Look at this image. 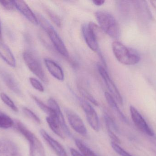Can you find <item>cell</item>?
Masks as SVG:
<instances>
[{
  "label": "cell",
  "mask_w": 156,
  "mask_h": 156,
  "mask_svg": "<svg viewBox=\"0 0 156 156\" xmlns=\"http://www.w3.org/2000/svg\"><path fill=\"white\" fill-rule=\"evenodd\" d=\"M41 136L48 144V145L58 156H68L63 146L56 140L51 137L45 130L42 129L40 131Z\"/></svg>",
  "instance_id": "obj_11"
},
{
  "label": "cell",
  "mask_w": 156,
  "mask_h": 156,
  "mask_svg": "<svg viewBox=\"0 0 156 156\" xmlns=\"http://www.w3.org/2000/svg\"><path fill=\"white\" fill-rule=\"evenodd\" d=\"M79 101L90 126L94 131L98 132L100 130V122L95 110L85 100L79 98Z\"/></svg>",
  "instance_id": "obj_6"
},
{
  "label": "cell",
  "mask_w": 156,
  "mask_h": 156,
  "mask_svg": "<svg viewBox=\"0 0 156 156\" xmlns=\"http://www.w3.org/2000/svg\"><path fill=\"white\" fill-rule=\"evenodd\" d=\"M47 12L48 16L50 17V19L52 20V22H53V23L55 24L57 26L61 27L62 26V21L59 16L57 15L54 12L50 11L48 9L47 10Z\"/></svg>",
  "instance_id": "obj_27"
},
{
  "label": "cell",
  "mask_w": 156,
  "mask_h": 156,
  "mask_svg": "<svg viewBox=\"0 0 156 156\" xmlns=\"http://www.w3.org/2000/svg\"><path fill=\"white\" fill-rule=\"evenodd\" d=\"M113 52L118 61L126 65H134L140 60L139 54L133 49L127 47L118 41H114L112 44Z\"/></svg>",
  "instance_id": "obj_2"
},
{
  "label": "cell",
  "mask_w": 156,
  "mask_h": 156,
  "mask_svg": "<svg viewBox=\"0 0 156 156\" xmlns=\"http://www.w3.org/2000/svg\"><path fill=\"white\" fill-rule=\"evenodd\" d=\"M30 156H46L45 151L41 141L34 134L28 140Z\"/></svg>",
  "instance_id": "obj_15"
},
{
  "label": "cell",
  "mask_w": 156,
  "mask_h": 156,
  "mask_svg": "<svg viewBox=\"0 0 156 156\" xmlns=\"http://www.w3.org/2000/svg\"><path fill=\"white\" fill-rule=\"evenodd\" d=\"M104 119L107 131H111L114 133L119 132V130L116 123L114 119L110 115L108 114H105Z\"/></svg>",
  "instance_id": "obj_22"
},
{
  "label": "cell",
  "mask_w": 156,
  "mask_h": 156,
  "mask_svg": "<svg viewBox=\"0 0 156 156\" xmlns=\"http://www.w3.org/2000/svg\"><path fill=\"white\" fill-rule=\"evenodd\" d=\"M98 69L100 75L101 76L103 79L104 80L105 85L110 92V94L112 96L113 98L116 101L117 103L120 105L123 104V99L121 93L119 92L117 87L115 86L112 79L110 78L109 74L107 73L105 69L101 66L98 65Z\"/></svg>",
  "instance_id": "obj_7"
},
{
  "label": "cell",
  "mask_w": 156,
  "mask_h": 156,
  "mask_svg": "<svg viewBox=\"0 0 156 156\" xmlns=\"http://www.w3.org/2000/svg\"><path fill=\"white\" fill-rule=\"evenodd\" d=\"M0 57L8 65L12 67H15L16 61L13 55L9 48L3 43L0 42Z\"/></svg>",
  "instance_id": "obj_18"
},
{
  "label": "cell",
  "mask_w": 156,
  "mask_h": 156,
  "mask_svg": "<svg viewBox=\"0 0 156 156\" xmlns=\"http://www.w3.org/2000/svg\"><path fill=\"white\" fill-rule=\"evenodd\" d=\"M78 89H79L80 93L84 99H86L87 100L92 103L94 105L97 106H99V103H98L97 101L94 98L93 96L87 90L83 88L81 86H79Z\"/></svg>",
  "instance_id": "obj_24"
},
{
  "label": "cell",
  "mask_w": 156,
  "mask_h": 156,
  "mask_svg": "<svg viewBox=\"0 0 156 156\" xmlns=\"http://www.w3.org/2000/svg\"><path fill=\"white\" fill-rule=\"evenodd\" d=\"M82 31L83 38L88 47L94 52L98 51V35L100 31L99 27L94 23L90 22L83 25Z\"/></svg>",
  "instance_id": "obj_4"
},
{
  "label": "cell",
  "mask_w": 156,
  "mask_h": 156,
  "mask_svg": "<svg viewBox=\"0 0 156 156\" xmlns=\"http://www.w3.org/2000/svg\"><path fill=\"white\" fill-rule=\"evenodd\" d=\"M92 2L95 5H97V6L102 5L105 2V1H103V0H94Z\"/></svg>",
  "instance_id": "obj_31"
},
{
  "label": "cell",
  "mask_w": 156,
  "mask_h": 156,
  "mask_svg": "<svg viewBox=\"0 0 156 156\" xmlns=\"http://www.w3.org/2000/svg\"><path fill=\"white\" fill-rule=\"evenodd\" d=\"M29 81L32 86L37 90L40 92H43L44 91V86L38 80L35 78H29Z\"/></svg>",
  "instance_id": "obj_29"
},
{
  "label": "cell",
  "mask_w": 156,
  "mask_h": 156,
  "mask_svg": "<svg viewBox=\"0 0 156 156\" xmlns=\"http://www.w3.org/2000/svg\"><path fill=\"white\" fill-rule=\"evenodd\" d=\"M95 16L100 28L105 33L113 38L119 37L120 34L119 25L111 13L104 11H97Z\"/></svg>",
  "instance_id": "obj_1"
},
{
  "label": "cell",
  "mask_w": 156,
  "mask_h": 156,
  "mask_svg": "<svg viewBox=\"0 0 156 156\" xmlns=\"http://www.w3.org/2000/svg\"><path fill=\"white\" fill-rule=\"evenodd\" d=\"M105 96L107 103L109 104L110 107L112 108V110L116 114L120 120L125 123L128 124V121L124 114L122 112L117 105V102L114 100L112 96L108 92H105Z\"/></svg>",
  "instance_id": "obj_19"
},
{
  "label": "cell",
  "mask_w": 156,
  "mask_h": 156,
  "mask_svg": "<svg viewBox=\"0 0 156 156\" xmlns=\"http://www.w3.org/2000/svg\"><path fill=\"white\" fill-rule=\"evenodd\" d=\"M1 5L7 10H12L15 7L14 1H0Z\"/></svg>",
  "instance_id": "obj_30"
},
{
  "label": "cell",
  "mask_w": 156,
  "mask_h": 156,
  "mask_svg": "<svg viewBox=\"0 0 156 156\" xmlns=\"http://www.w3.org/2000/svg\"><path fill=\"white\" fill-rule=\"evenodd\" d=\"M23 111L28 118L32 119L37 123L39 124H41V120L39 119V117L32 111L29 110L28 108H23Z\"/></svg>",
  "instance_id": "obj_28"
},
{
  "label": "cell",
  "mask_w": 156,
  "mask_h": 156,
  "mask_svg": "<svg viewBox=\"0 0 156 156\" xmlns=\"http://www.w3.org/2000/svg\"><path fill=\"white\" fill-rule=\"evenodd\" d=\"M0 98H1L2 100L9 108H11L14 111H18V110L17 107L16 106L13 102L6 94L3 93H0Z\"/></svg>",
  "instance_id": "obj_25"
},
{
  "label": "cell",
  "mask_w": 156,
  "mask_h": 156,
  "mask_svg": "<svg viewBox=\"0 0 156 156\" xmlns=\"http://www.w3.org/2000/svg\"><path fill=\"white\" fill-rule=\"evenodd\" d=\"M46 121L50 129L58 136L62 139H64L66 137L56 112L52 115L48 116L46 117Z\"/></svg>",
  "instance_id": "obj_17"
},
{
  "label": "cell",
  "mask_w": 156,
  "mask_h": 156,
  "mask_svg": "<svg viewBox=\"0 0 156 156\" xmlns=\"http://www.w3.org/2000/svg\"><path fill=\"white\" fill-rule=\"evenodd\" d=\"M0 76L5 85L10 90L18 95L21 94L19 84L10 73L4 70L0 69Z\"/></svg>",
  "instance_id": "obj_14"
},
{
  "label": "cell",
  "mask_w": 156,
  "mask_h": 156,
  "mask_svg": "<svg viewBox=\"0 0 156 156\" xmlns=\"http://www.w3.org/2000/svg\"><path fill=\"white\" fill-rule=\"evenodd\" d=\"M0 156H23L17 145L10 139L0 138Z\"/></svg>",
  "instance_id": "obj_10"
},
{
  "label": "cell",
  "mask_w": 156,
  "mask_h": 156,
  "mask_svg": "<svg viewBox=\"0 0 156 156\" xmlns=\"http://www.w3.org/2000/svg\"><path fill=\"white\" fill-rule=\"evenodd\" d=\"M23 58L28 68L35 76L44 82H48L47 78L40 61L33 53L25 51L23 54Z\"/></svg>",
  "instance_id": "obj_5"
},
{
  "label": "cell",
  "mask_w": 156,
  "mask_h": 156,
  "mask_svg": "<svg viewBox=\"0 0 156 156\" xmlns=\"http://www.w3.org/2000/svg\"><path fill=\"white\" fill-rule=\"evenodd\" d=\"M44 62L48 70L54 78L59 81L64 80V71L57 63L47 58L44 60Z\"/></svg>",
  "instance_id": "obj_16"
},
{
  "label": "cell",
  "mask_w": 156,
  "mask_h": 156,
  "mask_svg": "<svg viewBox=\"0 0 156 156\" xmlns=\"http://www.w3.org/2000/svg\"><path fill=\"white\" fill-rule=\"evenodd\" d=\"M75 143L83 156H98L80 139H76Z\"/></svg>",
  "instance_id": "obj_20"
},
{
  "label": "cell",
  "mask_w": 156,
  "mask_h": 156,
  "mask_svg": "<svg viewBox=\"0 0 156 156\" xmlns=\"http://www.w3.org/2000/svg\"><path fill=\"white\" fill-rule=\"evenodd\" d=\"M2 38V28H1V22H0V38Z\"/></svg>",
  "instance_id": "obj_33"
},
{
  "label": "cell",
  "mask_w": 156,
  "mask_h": 156,
  "mask_svg": "<svg viewBox=\"0 0 156 156\" xmlns=\"http://www.w3.org/2000/svg\"><path fill=\"white\" fill-rule=\"evenodd\" d=\"M14 4L16 8L30 21L31 23L37 25L38 24V20L36 16L30 9L28 5L23 1H15Z\"/></svg>",
  "instance_id": "obj_13"
},
{
  "label": "cell",
  "mask_w": 156,
  "mask_h": 156,
  "mask_svg": "<svg viewBox=\"0 0 156 156\" xmlns=\"http://www.w3.org/2000/svg\"><path fill=\"white\" fill-rule=\"evenodd\" d=\"M65 112L71 127L79 134L83 136H86L87 129L79 115L72 110L68 109L65 110Z\"/></svg>",
  "instance_id": "obj_9"
},
{
  "label": "cell",
  "mask_w": 156,
  "mask_h": 156,
  "mask_svg": "<svg viewBox=\"0 0 156 156\" xmlns=\"http://www.w3.org/2000/svg\"><path fill=\"white\" fill-rule=\"evenodd\" d=\"M36 16L38 24H40L46 32L57 51L62 56L66 57H68L69 54L66 47L53 26L41 15L37 14Z\"/></svg>",
  "instance_id": "obj_3"
},
{
  "label": "cell",
  "mask_w": 156,
  "mask_h": 156,
  "mask_svg": "<svg viewBox=\"0 0 156 156\" xmlns=\"http://www.w3.org/2000/svg\"><path fill=\"white\" fill-rule=\"evenodd\" d=\"M14 124V121L8 115L0 111V128L8 129Z\"/></svg>",
  "instance_id": "obj_21"
},
{
  "label": "cell",
  "mask_w": 156,
  "mask_h": 156,
  "mask_svg": "<svg viewBox=\"0 0 156 156\" xmlns=\"http://www.w3.org/2000/svg\"><path fill=\"white\" fill-rule=\"evenodd\" d=\"M32 97L33 100H34V101L35 102L36 104H37V106L45 113L47 114L48 116L52 115V114H54L55 113V111L54 110H53L52 108H50L48 105H46L45 103H44L42 101L40 100L37 97L34 96V95H32Z\"/></svg>",
  "instance_id": "obj_23"
},
{
  "label": "cell",
  "mask_w": 156,
  "mask_h": 156,
  "mask_svg": "<svg viewBox=\"0 0 156 156\" xmlns=\"http://www.w3.org/2000/svg\"><path fill=\"white\" fill-rule=\"evenodd\" d=\"M111 146L112 148L113 149L114 151L120 156H134L133 155L129 154L128 152H126L123 148L119 145L118 144L115 143V142H112L111 143Z\"/></svg>",
  "instance_id": "obj_26"
},
{
  "label": "cell",
  "mask_w": 156,
  "mask_h": 156,
  "mask_svg": "<svg viewBox=\"0 0 156 156\" xmlns=\"http://www.w3.org/2000/svg\"><path fill=\"white\" fill-rule=\"evenodd\" d=\"M130 111L132 120L136 127L148 136H154V131L149 127L139 111L133 106H130Z\"/></svg>",
  "instance_id": "obj_8"
},
{
  "label": "cell",
  "mask_w": 156,
  "mask_h": 156,
  "mask_svg": "<svg viewBox=\"0 0 156 156\" xmlns=\"http://www.w3.org/2000/svg\"><path fill=\"white\" fill-rule=\"evenodd\" d=\"M48 106L55 111L57 116L58 118V121L60 123V125H61L62 130H63L65 135L66 136L71 137L72 135H71L70 130L67 125L64 115H63L58 103L53 98H49L48 99Z\"/></svg>",
  "instance_id": "obj_12"
},
{
  "label": "cell",
  "mask_w": 156,
  "mask_h": 156,
  "mask_svg": "<svg viewBox=\"0 0 156 156\" xmlns=\"http://www.w3.org/2000/svg\"><path fill=\"white\" fill-rule=\"evenodd\" d=\"M70 153H71L72 156H83L80 153H79L76 149H73V148H71L70 149Z\"/></svg>",
  "instance_id": "obj_32"
}]
</instances>
